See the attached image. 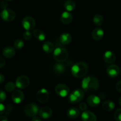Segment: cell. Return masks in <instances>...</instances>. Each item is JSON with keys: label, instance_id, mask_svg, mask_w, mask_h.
<instances>
[{"label": "cell", "instance_id": "484cf974", "mask_svg": "<svg viewBox=\"0 0 121 121\" xmlns=\"http://www.w3.org/2000/svg\"><path fill=\"white\" fill-rule=\"evenodd\" d=\"M93 22L97 26H100L102 25L104 22L103 16H101L100 14H96L93 18Z\"/></svg>", "mask_w": 121, "mask_h": 121}, {"label": "cell", "instance_id": "30bf717a", "mask_svg": "<svg viewBox=\"0 0 121 121\" xmlns=\"http://www.w3.org/2000/svg\"><path fill=\"white\" fill-rule=\"evenodd\" d=\"M49 91L46 88H41L36 93L38 100L41 103H45L49 100Z\"/></svg>", "mask_w": 121, "mask_h": 121}, {"label": "cell", "instance_id": "836d02e7", "mask_svg": "<svg viewBox=\"0 0 121 121\" xmlns=\"http://www.w3.org/2000/svg\"><path fill=\"white\" fill-rule=\"evenodd\" d=\"M0 6H1V7L3 10L7 9V8L8 7L7 2L5 1H1V3Z\"/></svg>", "mask_w": 121, "mask_h": 121}, {"label": "cell", "instance_id": "9a60e30c", "mask_svg": "<svg viewBox=\"0 0 121 121\" xmlns=\"http://www.w3.org/2000/svg\"><path fill=\"white\" fill-rule=\"evenodd\" d=\"M83 121H97V117L95 113L90 111H84L81 115Z\"/></svg>", "mask_w": 121, "mask_h": 121}, {"label": "cell", "instance_id": "ffe728a7", "mask_svg": "<svg viewBox=\"0 0 121 121\" xmlns=\"http://www.w3.org/2000/svg\"><path fill=\"white\" fill-rule=\"evenodd\" d=\"M71 36L70 34L68 33H62L61 35L60 36V38H59V40H60V43L62 44V45H68L71 41Z\"/></svg>", "mask_w": 121, "mask_h": 121}, {"label": "cell", "instance_id": "ee69618b", "mask_svg": "<svg viewBox=\"0 0 121 121\" xmlns=\"http://www.w3.org/2000/svg\"></svg>", "mask_w": 121, "mask_h": 121}, {"label": "cell", "instance_id": "4dcf8cb0", "mask_svg": "<svg viewBox=\"0 0 121 121\" xmlns=\"http://www.w3.org/2000/svg\"><path fill=\"white\" fill-rule=\"evenodd\" d=\"M32 33L30 31H26L24 33H23V38L25 40H29L32 38Z\"/></svg>", "mask_w": 121, "mask_h": 121}, {"label": "cell", "instance_id": "f35d334b", "mask_svg": "<svg viewBox=\"0 0 121 121\" xmlns=\"http://www.w3.org/2000/svg\"><path fill=\"white\" fill-rule=\"evenodd\" d=\"M4 76L2 74H0V84L3 83L4 81Z\"/></svg>", "mask_w": 121, "mask_h": 121}, {"label": "cell", "instance_id": "d6986e66", "mask_svg": "<svg viewBox=\"0 0 121 121\" xmlns=\"http://www.w3.org/2000/svg\"><path fill=\"white\" fill-rule=\"evenodd\" d=\"M104 36V31L100 28H96L92 32V38L95 40H100Z\"/></svg>", "mask_w": 121, "mask_h": 121}, {"label": "cell", "instance_id": "b9f144b4", "mask_svg": "<svg viewBox=\"0 0 121 121\" xmlns=\"http://www.w3.org/2000/svg\"><path fill=\"white\" fill-rule=\"evenodd\" d=\"M119 103L120 105L121 106V97L119 98Z\"/></svg>", "mask_w": 121, "mask_h": 121}, {"label": "cell", "instance_id": "d6a6232c", "mask_svg": "<svg viewBox=\"0 0 121 121\" xmlns=\"http://www.w3.org/2000/svg\"><path fill=\"white\" fill-rule=\"evenodd\" d=\"M79 108H80V110H82V111H86L87 109V105L86 104V103H81L79 105Z\"/></svg>", "mask_w": 121, "mask_h": 121}, {"label": "cell", "instance_id": "52a82bcc", "mask_svg": "<svg viewBox=\"0 0 121 121\" xmlns=\"http://www.w3.org/2000/svg\"><path fill=\"white\" fill-rule=\"evenodd\" d=\"M30 84V80L28 77L26 75H20L16 81V86L20 89H24Z\"/></svg>", "mask_w": 121, "mask_h": 121}, {"label": "cell", "instance_id": "f1b7e54d", "mask_svg": "<svg viewBox=\"0 0 121 121\" xmlns=\"http://www.w3.org/2000/svg\"><path fill=\"white\" fill-rule=\"evenodd\" d=\"M24 43L23 41L21 39H17L15 40L14 43V47L16 49H22L24 46Z\"/></svg>", "mask_w": 121, "mask_h": 121}, {"label": "cell", "instance_id": "e0dca14e", "mask_svg": "<svg viewBox=\"0 0 121 121\" xmlns=\"http://www.w3.org/2000/svg\"><path fill=\"white\" fill-rule=\"evenodd\" d=\"M60 19L63 24H68L73 20V16L68 11H64L60 16Z\"/></svg>", "mask_w": 121, "mask_h": 121}, {"label": "cell", "instance_id": "ac0fdd59", "mask_svg": "<svg viewBox=\"0 0 121 121\" xmlns=\"http://www.w3.org/2000/svg\"><path fill=\"white\" fill-rule=\"evenodd\" d=\"M16 54V51L14 48L11 46H7L3 50V55L4 56L7 58H13Z\"/></svg>", "mask_w": 121, "mask_h": 121}, {"label": "cell", "instance_id": "ab89813d", "mask_svg": "<svg viewBox=\"0 0 121 121\" xmlns=\"http://www.w3.org/2000/svg\"><path fill=\"white\" fill-rule=\"evenodd\" d=\"M32 121H42L41 119L39 117H37V116H35L32 118Z\"/></svg>", "mask_w": 121, "mask_h": 121}, {"label": "cell", "instance_id": "277c9868", "mask_svg": "<svg viewBox=\"0 0 121 121\" xmlns=\"http://www.w3.org/2000/svg\"><path fill=\"white\" fill-rule=\"evenodd\" d=\"M39 108L37 104L34 103H30L27 104L24 109V113L29 117H35L39 113Z\"/></svg>", "mask_w": 121, "mask_h": 121}, {"label": "cell", "instance_id": "44dd1931", "mask_svg": "<svg viewBox=\"0 0 121 121\" xmlns=\"http://www.w3.org/2000/svg\"><path fill=\"white\" fill-rule=\"evenodd\" d=\"M67 116L71 119H75L80 115V110L76 108H71L67 111Z\"/></svg>", "mask_w": 121, "mask_h": 121}, {"label": "cell", "instance_id": "83f0119b", "mask_svg": "<svg viewBox=\"0 0 121 121\" xmlns=\"http://www.w3.org/2000/svg\"><path fill=\"white\" fill-rule=\"evenodd\" d=\"M16 84L13 82H9L5 84V89L8 92H11L16 89Z\"/></svg>", "mask_w": 121, "mask_h": 121}, {"label": "cell", "instance_id": "7a4b0ae2", "mask_svg": "<svg viewBox=\"0 0 121 121\" xmlns=\"http://www.w3.org/2000/svg\"><path fill=\"white\" fill-rule=\"evenodd\" d=\"M88 67L86 63L79 62L74 64L71 68V73L73 75L77 78H81L86 76L88 72Z\"/></svg>", "mask_w": 121, "mask_h": 121}, {"label": "cell", "instance_id": "d4e9b609", "mask_svg": "<svg viewBox=\"0 0 121 121\" xmlns=\"http://www.w3.org/2000/svg\"><path fill=\"white\" fill-rule=\"evenodd\" d=\"M75 6H76L75 3L73 0H68L64 4L65 9L68 12L73 11L75 9Z\"/></svg>", "mask_w": 121, "mask_h": 121}, {"label": "cell", "instance_id": "8992f818", "mask_svg": "<svg viewBox=\"0 0 121 121\" xmlns=\"http://www.w3.org/2000/svg\"><path fill=\"white\" fill-rule=\"evenodd\" d=\"M55 92L60 97H65L69 93V88L68 86L64 84H58L55 88Z\"/></svg>", "mask_w": 121, "mask_h": 121}, {"label": "cell", "instance_id": "cb8c5ba5", "mask_svg": "<svg viewBox=\"0 0 121 121\" xmlns=\"http://www.w3.org/2000/svg\"><path fill=\"white\" fill-rule=\"evenodd\" d=\"M42 48L45 52L49 53L54 51V45L51 42L46 41L43 45Z\"/></svg>", "mask_w": 121, "mask_h": 121}, {"label": "cell", "instance_id": "74e56055", "mask_svg": "<svg viewBox=\"0 0 121 121\" xmlns=\"http://www.w3.org/2000/svg\"><path fill=\"white\" fill-rule=\"evenodd\" d=\"M0 121H9L8 119L5 116H0Z\"/></svg>", "mask_w": 121, "mask_h": 121}, {"label": "cell", "instance_id": "5bb4252c", "mask_svg": "<svg viewBox=\"0 0 121 121\" xmlns=\"http://www.w3.org/2000/svg\"><path fill=\"white\" fill-rule=\"evenodd\" d=\"M119 68L116 65L113 64L109 66L107 69V74L110 77H116L119 73Z\"/></svg>", "mask_w": 121, "mask_h": 121}, {"label": "cell", "instance_id": "4316f807", "mask_svg": "<svg viewBox=\"0 0 121 121\" xmlns=\"http://www.w3.org/2000/svg\"><path fill=\"white\" fill-rule=\"evenodd\" d=\"M65 69V65L63 64L62 63H59L55 65L54 66V70L55 71L56 73H58V74H62L64 72Z\"/></svg>", "mask_w": 121, "mask_h": 121}, {"label": "cell", "instance_id": "60d3db41", "mask_svg": "<svg viewBox=\"0 0 121 121\" xmlns=\"http://www.w3.org/2000/svg\"><path fill=\"white\" fill-rule=\"evenodd\" d=\"M106 95L105 93H101L100 95V99H104L106 98Z\"/></svg>", "mask_w": 121, "mask_h": 121}, {"label": "cell", "instance_id": "3957f363", "mask_svg": "<svg viewBox=\"0 0 121 121\" xmlns=\"http://www.w3.org/2000/svg\"><path fill=\"white\" fill-rule=\"evenodd\" d=\"M68 52L64 48L58 47L53 51V56L55 60L59 63H62L68 58Z\"/></svg>", "mask_w": 121, "mask_h": 121}, {"label": "cell", "instance_id": "1f68e13d", "mask_svg": "<svg viewBox=\"0 0 121 121\" xmlns=\"http://www.w3.org/2000/svg\"><path fill=\"white\" fill-rule=\"evenodd\" d=\"M6 94L4 91L2 90H0V102H3L6 99Z\"/></svg>", "mask_w": 121, "mask_h": 121}, {"label": "cell", "instance_id": "8d00e7d4", "mask_svg": "<svg viewBox=\"0 0 121 121\" xmlns=\"http://www.w3.org/2000/svg\"><path fill=\"white\" fill-rule=\"evenodd\" d=\"M116 88L117 91L121 93V81H118L116 85Z\"/></svg>", "mask_w": 121, "mask_h": 121}, {"label": "cell", "instance_id": "7bdbcfd3", "mask_svg": "<svg viewBox=\"0 0 121 121\" xmlns=\"http://www.w3.org/2000/svg\"><path fill=\"white\" fill-rule=\"evenodd\" d=\"M7 1H13V0H7Z\"/></svg>", "mask_w": 121, "mask_h": 121}, {"label": "cell", "instance_id": "e575fe53", "mask_svg": "<svg viewBox=\"0 0 121 121\" xmlns=\"http://www.w3.org/2000/svg\"><path fill=\"white\" fill-rule=\"evenodd\" d=\"M5 64V60L4 58L2 56H0V68L4 67Z\"/></svg>", "mask_w": 121, "mask_h": 121}, {"label": "cell", "instance_id": "d590c367", "mask_svg": "<svg viewBox=\"0 0 121 121\" xmlns=\"http://www.w3.org/2000/svg\"><path fill=\"white\" fill-rule=\"evenodd\" d=\"M5 106L3 104H2V103H0V115H2L3 113H4V112H5Z\"/></svg>", "mask_w": 121, "mask_h": 121}, {"label": "cell", "instance_id": "7c38bea8", "mask_svg": "<svg viewBox=\"0 0 121 121\" xmlns=\"http://www.w3.org/2000/svg\"><path fill=\"white\" fill-rule=\"evenodd\" d=\"M101 99L99 96L95 95H91L87 97V103L91 107L97 106L100 103Z\"/></svg>", "mask_w": 121, "mask_h": 121}, {"label": "cell", "instance_id": "2e32d148", "mask_svg": "<svg viewBox=\"0 0 121 121\" xmlns=\"http://www.w3.org/2000/svg\"><path fill=\"white\" fill-rule=\"evenodd\" d=\"M103 59L106 63L112 64L116 60V56L112 51H107L103 55Z\"/></svg>", "mask_w": 121, "mask_h": 121}, {"label": "cell", "instance_id": "ba28073f", "mask_svg": "<svg viewBox=\"0 0 121 121\" xmlns=\"http://www.w3.org/2000/svg\"><path fill=\"white\" fill-rule=\"evenodd\" d=\"M35 20L34 18L30 16L25 17L22 20V26L27 31H30L34 29L35 27Z\"/></svg>", "mask_w": 121, "mask_h": 121}, {"label": "cell", "instance_id": "8fae6325", "mask_svg": "<svg viewBox=\"0 0 121 121\" xmlns=\"http://www.w3.org/2000/svg\"><path fill=\"white\" fill-rule=\"evenodd\" d=\"M13 101L16 104H20L23 101L24 99V93L20 90H16L14 91L11 96Z\"/></svg>", "mask_w": 121, "mask_h": 121}, {"label": "cell", "instance_id": "603a6c76", "mask_svg": "<svg viewBox=\"0 0 121 121\" xmlns=\"http://www.w3.org/2000/svg\"><path fill=\"white\" fill-rule=\"evenodd\" d=\"M33 34L34 36L39 41H43L46 39L45 33L39 29H35L33 30Z\"/></svg>", "mask_w": 121, "mask_h": 121}, {"label": "cell", "instance_id": "5b68a950", "mask_svg": "<svg viewBox=\"0 0 121 121\" xmlns=\"http://www.w3.org/2000/svg\"><path fill=\"white\" fill-rule=\"evenodd\" d=\"M84 96L83 90L81 89H77L70 94L68 97V100L71 103H77L82 100Z\"/></svg>", "mask_w": 121, "mask_h": 121}, {"label": "cell", "instance_id": "6da1fadb", "mask_svg": "<svg viewBox=\"0 0 121 121\" xmlns=\"http://www.w3.org/2000/svg\"><path fill=\"white\" fill-rule=\"evenodd\" d=\"M81 87L83 90L87 93H92L96 91L99 87L98 79L95 77L90 75L86 77L82 80Z\"/></svg>", "mask_w": 121, "mask_h": 121}, {"label": "cell", "instance_id": "f546056e", "mask_svg": "<svg viewBox=\"0 0 121 121\" xmlns=\"http://www.w3.org/2000/svg\"><path fill=\"white\" fill-rule=\"evenodd\" d=\"M114 117L116 121H121V109H118L115 111Z\"/></svg>", "mask_w": 121, "mask_h": 121}, {"label": "cell", "instance_id": "4fadbf2b", "mask_svg": "<svg viewBox=\"0 0 121 121\" xmlns=\"http://www.w3.org/2000/svg\"><path fill=\"white\" fill-rule=\"evenodd\" d=\"M39 116L42 119H48L52 116V110L49 107L45 106L40 109L39 111Z\"/></svg>", "mask_w": 121, "mask_h": 121}, {"label": "cell", "instance_id": "9c48e42d", "mask_svg": "<svg viewBox=\"0 0 121 121\" xmlns=\"http://www.w3.org/2000/svg\"><path fill=\"white\" fill-rule=\"evenodd\" d=\"M0 16L3 20L6 22H11L14 20L16 17V13L12 10L4 9L0 13Z\"/></svg>", "mask_w": 121, "mask_h": 121}, {"label": "cell", "instance_id": "7402d4cb", "mask_svg": "<svg viewBox=\"0 0 121 121\" xmlns=\"http://www.w3.org/2000/svg\"><path fill=\"white\" fill-rule=\"evenodd\" d=\"M102 108L104 110L108 112L112 111L115 108V104L111 100L104 101L102 104Z\"/></svg>", "mask_w": 121, "mask_h": 121}]
</instances>
